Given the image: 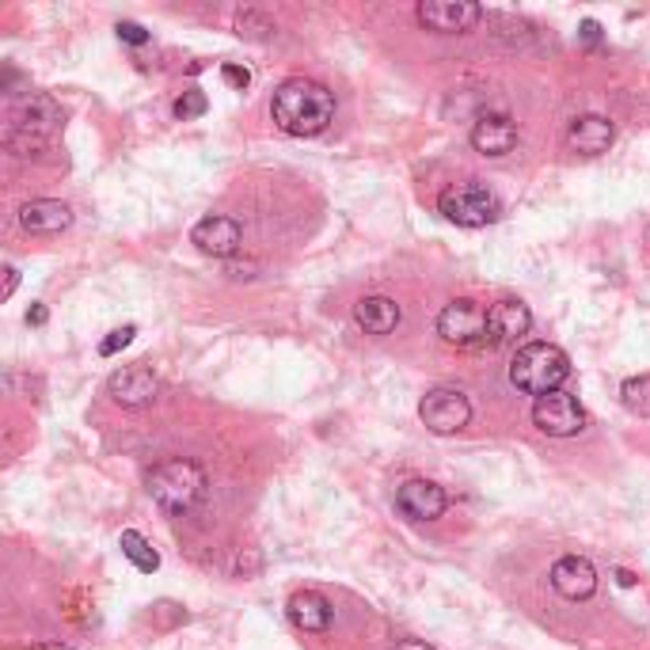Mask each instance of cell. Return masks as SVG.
<instances>
[{
	"instance_id": "cell-23",
	"label": "cell",
	"mask_w": 650,
	"mask_h": 650,
	"mask_svg": "<svg viewBox=\"0 0 650 650\" xmlns=\"http://www.w3.org/2000/svg\"><path fill=\"white\" fill-rule=\"evenodd\" d=\"M133 335H138V327H133V324H126V327H115V332L107 335L104 343H99V354H104V358H111V354L126 350V346L133 343Z\"/></svg>"
},
{
	"instance_id": "cell-22",
	"label": "cell",
	"mask_w": 650,
	"mask_h": 650,
	"mask_svg": "<svg viewBox=\"0 0 650 650\" xmlns=\"http://www.w3.org/2000/svg\"><path fill=\"white\" fill-rule=\"evenodd\" d=\"M206 96H202V91H183L180 99H175V118H183V122H187V118H198V115H206Z\"/></svg>"
},
{
	"instance_id": "cell-25",
	"label": "cell",
	"mask_w": 650,
	"mask_h": 650,
	"mask_svg": "<svg viewBox=\"0 0 650 650\" xmlns=\"http://www.w3.org/2000/svg\"><path fill=\"white\" fill-rule=\"evenodd\" d=\"M221 77L232 84L236 91H243L251 84V73L248 69H240V65H221Z\"/></svg>"
},
{
	"instance_id": "cell-10",
	"label": "cell",
	"mask_w": 650,
	"mask_h": 650,
	"mask_svg": "<svg viewBox=\"0 0 650 650\" xmlns=\"http://www.w3.org/2000/svg\"><path fill=\"white\" fill-rule=\"evenodd\" d=\"M552 589L560 597H567V602H586V597L597 594V571L589 560H582V555H563V560H555L552 567Z\"/></svg>"
},
{
	"instance_id": "cell-6",
	"label": "cell",
	"mask_w": 650,
	"mask_h": 650,
	"mask_svg": "<svg viewBox=\"0 0 650 650\" xmlns=\"http://www.w3.org/2000/svg\"><path fill=\"white\" fill-rule=\"evenodd\" d=\"M419 419L426 422L430 434H457V430L468 426L472 419V403L468 396L457 392V388H434V392L422 396L419 403Z\"/></svg>"
},
{
	"instance_id": "cell-16",
	"label": "cell",
	"mask_w": 650,
	"mask_h": 650,
	"mask_svg": "<svg viewBox=\"0 0 650 650\" xmlns=\"http://www.w3.org/2000/svg\"><path fill=\"white\" fill-rule=\"evenodd\" d=\"M20 225L28 232L54 236V232H65L73 225V209L65 206V202H57V198H35V202H28V206L20 209Z\"/></svg>"
},
{
	"instance_id": "cell-28",
	"label": "cell",
	"mask_w": 650,
	"mask_h": 650,
	"mask_svg": "<svg viewBox=\"0 0 650 650\" xmlns=\"http://www.w3.org/2000/svg\"><path fill=\"white\" fill-rule=\"evenodd\" d=\"M46 316H50L46 305H35V308L28 312V324H35V327H39V324H46Z\"/></svg>"
},
{
	"instance_id": "cell-4",
	"label": "cell",
	"mask_w": 650,
	"mask_h": 650,
	"mask_svg": "<svg viewBox=\"0 0 650 650\" xmlns=\"http://www.w3.org/2000/svg\"><path fill=\"white\" fill-rule=\"evenodd\" d=\"M437 209L461 229H484V225H495L502 217V202L484 183H453V187L442 191Z\"/></svg>"
},
{
	"instance_id": "cell-1",
	"label": "cell",
	"mask_w": 650,
	"mask_h": 650,
	"mask_svg": "<svg viewBox=\"0 0 650 650\" xmlns=\"http://www.w3.org/2000/svg\"><path fill=\"white\" fill-rule=\"evenodd\" d=\"M270 115H274L278 130L290 138H316L335 122V96L319 80L290 77L274 88Z\"/></svg>"
},
{
	"instance_id": "cell-24",
	"label": "cell",
	"mask_w": 650,
	"mask_h": 650,
	"mask_svg": "<svg viewBox=\"0 0 650 650\" xmlns=\"http://www.w3.org/2000/svg\"><path fill=\"white\" fill-rule=\"evenodd\" d=\"M118 39L130 42V46H145V42H149L145 28H141V23H130V20L118 23Z\"/></svg>"
},
{
	"instance_id": "cell-21",
	"label": "cell",
	"mask_w": 650,
	"mask_h": 650,
	"mask_svg": "<svg viewBox=\"0 0 650 650\" xmlns=\"http://www.w3.org/2000/svg\"><path fill=\"white\" fill-rule=\"evenodd\" d=\"M620 403L639 419H650V377H631L620 388Z\"/></svg>"
},
{
	"instance_id": "cell-19",
	"label": "cell",
	"mask_w": 650,
	"mask_h": 650,
	"mask_svg": "<svg viewBox=\"0 0 650 650\" xmlns=\"http://www.w3.org/2000/svg\"><path fill=\"white\" fill-rule=\"evenodd\" d=\"M12 122H15V130H42V138H46V133L54 130L57 122H62V111L54 107V99L31 96V99H23V104L15 107Z\"/></svg>"
},
{
	"instance_id": "cell-12",
	"label": "cell",
	"mask_w": 650,
	"mask_h": 650,
	"mask_svg": "<svg viewBox=\"0 0 650 650\" xmlns=\"http://www.w3.org/2000/svg\"><path fill=\"white\" fill-rule=\"evenodd\" d=\"M107 388H111V396H115L118 408H145V403L156 400L160 381H156L153 369L126 366V369H118V373L111 377V384H107Z\"/></svg>"
},
{
	"instance_id": "cell-8",
	"label": "cell",
	"mask_w": 650,
	"mask_h": 650,
	"mask_svg": "<svg viewBox=\"0 0 650 650\" xmlns=\"http://www.w3.org/2000/svg\"><path fill=\"white\" fill-rule=\"evenodd\" d=\"M419 23L426 31H437V35H461V31H472L479 20H484V8L472 4V0H422L415 8Z\"/></svg>"
},
{
	"instance_id": "cell-5",
	"label": "cell",
	"mask_w": 650,
	"mask_h": 650,
	"mask_svg": "<svg viewBox=\"0 0 650 650\" xmlns=\"http://www.w3.org/2000/svg\"><path fill=\"white\" fill-rule=\"evenodd\" d=\"M437 335L449 346H464V350L468 346H487L491 343V335H487V308L468 297L453 301L437 316Z\"/></svg>"
},
{
	"instance_id": "cell-26",
	"label": "cell",
	"mask_w": 650,
	"mask_h": 650,
	"mask_svg": "<svg viewBox=\"0 0 650 650\" xmlns=\"http://www.w3.org/2000/svg\"><path fill=\"white\" fill-rule=\"evenodd\" d=\"M582 39H586L589 46H594V42H602V28H597L594 20H586V23H582Z\"/></svg>"
},
{
	"instance_id": "cell-30",
	"label": "cell",
	"mask_w": 650,
	"mask_h": 650,
	"mask_svg": "<svg viewBox=\"0 0 650 650\" xmlns=\"http://www.w3.org/2000/svg\"><path fill=\"white\" fill-rule=\"evenodd\" d=\"M31 650H73V647H65V643H39V647H31Z\"/></svg>"
},
{
	"instance_id": "cell-3",
	"label": "cell",
	"mask_w": 650,
	"mask_h": 650,
	"mask_svg": "<svg viewBox=\"0 0 650 650\" xmlns=\"http://www.w3.org/2000/svg\"><path fill=\"white\" fill-rule=\"evenodd\" d=\"M149 495L160 510L167 513H191L194 506L206 498V472L198 468L194 461H164L149 472Z\"/></svg>"
},
{
	"instance_id": "cell-17",
	"label": "cell",
	"mask_w": 650,
	"mask_h": 650,
	"mask_svg": "<svg viewBox=\"0 0 650 650\" xmlns=\"http://www.w3.org/2000/svg\"><path fill=\"white\" fill-rule=\"evenodd\" d=\"M285 613H290L293 628L312 631V636L332 628V602H327L324 594H316V589H301V594H293L290 605H285Z\"/></svg>"
},
{
	"instance_id": "cell-15",
	"label": "cell",
	"mask_w": 650,
	"mask_h": 650,
	"mask_svg": "<svg viewBox=\"0 0 650 650\" xmlns=\"http://www.w3.org/2000/svg\"><path fill=\"white\" fill-rule=\"evenodd\" d=\"M613 138H616L613 122H609V118H602V115H582V118H574L571 130H567V145L574 149V153H582V156H602V153H609Z\"/></svg>"
},
{
	"instance_id": "cell-18",
	"label": "cell",
	"mask_w": 650,
	"mask_h": 650,
	"mask_svg": "<svg viewBox=\"0 0 650 650\" xmlns=\"http://www.w3.org/2000/svg\"><path fill=\"white\" fill-rule=\"evenodd\" d=\"M354 319L366 335H388L400 324V305L392 297H361L354 305Z\"/></svg>"
},
{
	"instance_id": "cell-2",
	"label": "cell",
	"mask_w": 650,
	"mask_h": 650,
	"mask_svg": "<svg viewBox=\"0 0 650 650\" xmlns=\"http://www.w3.org/2000/svg\"><path fill=\"white\" fill-rule=\"evenodd\" d=\"M567 377H571L567 354H563L560 346H552V343L521 346V350L513 354V361H510V384L521 388V392H529V396H537V400H540V396L563 392Z\"/></svg>"
},
{
	"instance_id": "cell-20",
	"label": "cell",
	"mask_w": 650,
	"mask_h": 650,
	"mask_svg": "<svg viewBox=\"0 0 650 650\" xmlns=\"http://www.w3.org/2000/svg\"><path fill=\"white\" fill-rule=\"evenodd\" d=\"M118 544H122V555H126V560H130L138 571L153 574V571L160 567V555H156V548L149 544V540L141 537V533H133V529H126V533H122V540H118Z\"/></svg>"
},
{
	"instance_id": "cell-9",
	"label": "cell",
	"mask_w": 650,
	"mask_h": 650,
	"mask_svg": "<svg viewBox=\"0 0 650 650\" xmlns=\"http://www.w3.org/2000/svg\"><path fill=\"white\" fill-rule=\"evenodd\" d=\"M240 240H243V229L232 221V217H221V214L202 217V221L191 229L194 248H198L202 256H214V259L232 256V251L240 248Z\"/></svg>"
},
{
	"instance_id": "cell-7",
	"label": "cell",
	"mask_w": 650,
	"mask_h": 650,
	"mask_svg": "<svg viewBox=\"0 0 650 650\" xmlns=\"http://www.w3.org/2000/svg\"><path fill=\"white\" fill-rule=\"evenodd\" d=\"M533 422L548 437H574L586 430V411L571 392H552L533 403Z\"/></svg>"
},
{
	"instance_id": "cell-29",
	"label": "cell",
	"mask_w": 650,
	"mask_h": 650,
	"mask_svg": "<svg viewBox=\"0 0 650 650\" xmlns=\"http://www.w3.org/2000/svg\"><path fill=\"white\" fill-rule=\"evenodd\" d=\"M396 650H434V647H426V643H415V639H403V643L396 647Z\"/></svg>"
},
{
	"instance_id": "cell-11",
	"label": "cell",
	"mask_w": 650,
	"mask_h": 650,
	"mask_svg": "<svg viewBox=\"0 0 650 650\" xmlns=\"http://www.w3.org/2000/svg\"><path fill=\"white\" fill-rule=\"evenodd\" d=\"M396 506H400L411 521H437L445 513V506H449V498H445V491L437 484H430V479H408V484L396 491Z\"/></svg>"
},
{
	"instance_id": "cell-27",
	"label": "cell",
	"mask_w": 650,
	"mask_h": 650,
	"mask_svg": "<svg viewBox=\"0 0 650 650\" xmlns=\"http://www.w3.org/2000/svg\"><path fill=\"white\" fill-rule=\"evenodd\" d=\"M15 285H20V274H15V267H4V297H12Z\"/></svg>"
},
{
	"instance_id": "cell-14",
	"label": "cell",
	"mask_w": 650,
	"mask_h": 650,
	"mask_svg": "<svg viewBox=\"0 0 650 650\" xmlns=\"http://www.w3.org/2000/svg\"><path fill=\"white\" fill-rule=\"evenodd\" d=\"M472 145L484 156H506L518 145V126L510 115H484L472 126Z\"/></svg>"
},
{
	"instance_id": "cell-13",
	"label": "cell",
	"mask_w": 650,
	"mask_h": 650,
	"mask_svg": "<svg viewBox=\"0 0 650 650\" xmlns=\"http://www.w3.org/2000/svg\"><path fill=\"white\" fill-rule=\"evenodd\" d=\"M529 327H533V312L521 301L506 297L487 308V335H491V343H518L521 335H529Z\"/></svg>"
}]
</instances>
